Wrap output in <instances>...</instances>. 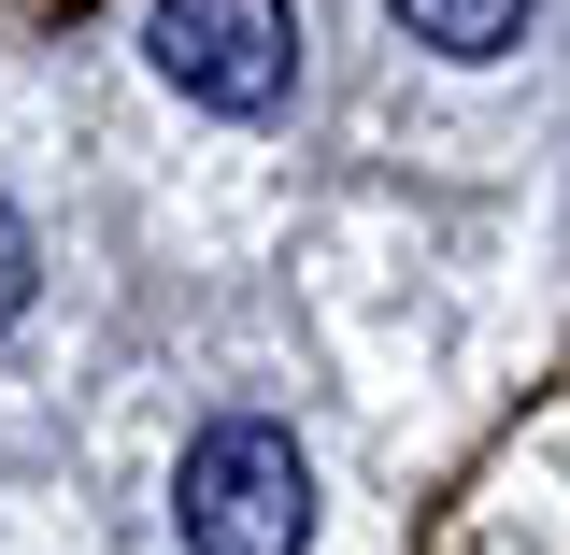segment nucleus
<instances>
[{
    "label": "nucleus",
    "mask_w": 570,
    "mask_h": 555,
    "mask_svg": "<svg viewBox=\"0 0 570 555\" xmlns=\"http://www.w3.org/2000/svg\"><path fill=\"white\" fill-rule=\"evenodd\" d=\"M171 527H186V555H299L314 542V456L272 414H214L171 470Z\"/></svg>",
    "instance_id": "nucleus-1"
},
{
    "label": "nucleus",
    "mask_w": 570,
    "mask_h": 555,
    "mask_svg": "<svg viewBox=\"0 0 570 555\" xmlns=\"http://www.w3.org/2000/svg\"><path fill=\"white\" fill-rule=\"evenodd\" d=\"M142 43H157V71H171L200 115H272L285 71H299V14H285V0H157Z\"/></svg>",
    "instance_id": "nucleus-2"
},
{
    "label": "nucleus",
    "mask_w": 570,
    "mask_h": 555,
    "mask_svg": "<svg viewBox=\"0 0 570 555\" xmlns=\"http://www.w3.org/2000/svg\"><path fill=\"white\" fill-rule=\"evenodd\" d=\"M385 14H400V43H428V58H499L528 29V0H385Z\"/></svg>",
    "instance_id": "nucleus-3"
},
{
    "label": "nucleus",
    "mask_w": 570,
    "mask_h": 555,
    "mask_svg": "<svg viewBox=\"0 0 570 555\" xmlns=\"http://www.w3.org/2000/svg\"><path fill=\"white\" fill-rule=\"evenodd\" d=\"M29 285H43V257H29V214L0 200V328H14V314H29Z\"/></svg>",
    "instance_id": "nucleus-4"
}]
</instances>
